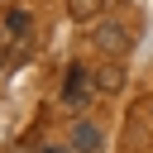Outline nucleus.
<instances>
[{
    "instance_id": "2",
    "label": "nucleus",
    "mask_w": 153,
    "mask_h": 153,
    "mask_svg": "<svg viewBox=\"0 0 153 153\" xmlns=\"http://www.w3.org/2000/svg\"><path fill=\"white\" fill-rule=\"evenodd\" d=\"M91 38H96V48H100V53H124V48H129V29H124V24H115V19L96 24V33H91Z\"/></svg>"
},
{
    "instance_id": "4",
    "label": "nucleus",
    "mask_w": 153,
    "mask_h": 153,
    "mask_svg": "<svg viewBox=\"0 0 153 153\" xmlns=\"http://www.w3.org/2000/svg\"><path fill=\"white\" fill-rule=\"evenodd\" d=\"M67 10H72V19H96L105 10V0H67Z\"/></svg>"
},
{
    "instance_id": "5",
    "label": "nucleus",
    "mask_w": 153,
    "mask_h": 153,
    "mask_svg": "<svg viewBox=\"0 0 153 153\" xmlns=\"http://www.w3.org/2000/svg\"><path fill=\"white\" fill-rule=\"evenodd\" d=\"M24 29H29V14H24V10H10V14H5V33H10V38H19Z\"/></svg>"
},
{
    "instance_id": "1",
    "label": "nucleus",
    "mask_w": 153,
    "mask_h": 153,
    "mask_svg": "<svg viewBox=\"0 0 153 153\" xmlns=\"http://www.w3.org/2000/svg\"><path fill=\"white\" fill-rule=\"evenodd\" d=\"M62 100H67V105H86V100H91V72H86L81 62H72V67H67V81H62Z\"/></svg>"
},
{
    "instance_id": "3",
    "label": "nucleus",
    "mask_w": 153,
    "mask_h": 153,
    "mask_svg": "<svg viewBox=\"0 0 153 153\" xmlns=\"http://www.w3.org/2000/svg\"><path fill=\"white\" fill-rule=\"evenodd\" d=\"M72 153H100V129L91 120H76L72 124Z\"/></svg>"
},
{
    "instance_id": "6",
    "label": "nucleus",
    "mask_w": 153,
    "mask_h": 153,
    "mask_svg": "<svg viewBox=\"0 0 153 153\" xmlns=\"http://www.w3.org/2000/svg\"><path fill=\"white\" fill-rule=\"evenodd\" d=\"M120 81H124V76H120V67H105V72L96 76V91H120Z\"/></svg>"
},
{
    "instance_id": "7",
    "label": "nucleus",
    "mask_w": 153,
    "mask_h": 153,
    "mask_svg": "<svg viewBox=\"0 0 153 153\" xmlns=\"http://www.w3.org/2000/svg\"><path fill=\"white\" fill-rule=\"evenodd\" d=\"M43 153H72V148H43Z\"/></svg>"
}]
</instances>
